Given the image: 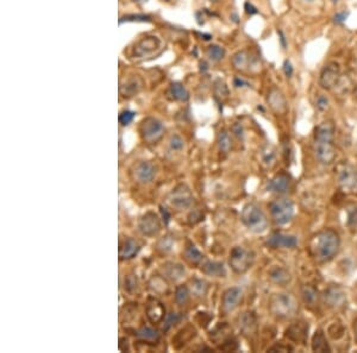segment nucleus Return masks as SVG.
I'll list each match as a JSON object with an SVG mask.
<instances>
[{
    "mask_svg": "<svg viewBox=\"0 0 357 353\" xmlns=\"http://www.w3.org/2000/svg\"><path fill=\"white\" fill-rule=\"evenodd\" d=\"M213 93H214V96H216L217 100H219V101H224L225 99L228 98L230 91H228L227 85L225 84L223 80L218 78V80L214 82V85H213Z\"/></svg>",
    "mask_w": 357,
    "mask_h": 353,
    "instance_id": "nucleus-39",
    "label": "nucleus"
},
{
    "mask_svg": "<svg viewBox=\"0 0 357 353\" xmlns=\"http://www.w3.org/2000/svg\"><path fill=\"white\" fill-rule=\"evenodd\" d=\"M168 202L173 208L177 210H184L189 208L194 202L191 189L186 184H178L168 195Z\"/></svg>",
    "mask_w": 357,
    "mask_h": 353,
    "instance_id": "nucleus-8",
    "label": "nucleus"
},
{
    "mask_svg": "<svg viewBox=\"0 0 357 353\" xmlns=\"http://www.w3.org/2000/svg\"><path fill=\"white\" fill-rule=\"evenodd\" d=\"M267 245L273 249H293L298 245V239L292 234L274 232L268 237Z\"/></svg>",
    "mask_w": 357,
    "mask_h": 353,
    "instance_id": "nucleus-17",
    "label": "nucleus"
},
{
    "mask_svg": "<svg viewBox=\"0 0 357 353\" xmlns=\"http://www.w3.org/2000/svg\"><path fill=\"white\" fill-rule=\"evenodd\" d=\"M145 314L151 323H160L166 317V308L163 303L155 297H150L145 307Z\"/></svg>",
    "mask_w": 357,
    "mask_h": 353,
    "instance_id": "nucleus-18",
    "label": "nucleus"
},
{
    "mask_svg": "<svg viewBox=\"0 0 357 353\" xmlns=\"http://www.w3.org/2000/svg\"><path fill=\"white\" fill-rule=\"evenodd\" d=\"M189 290H191V294H193L196 297H201V296H205L207 292V289H209V284L206 283L203 280H200V278H193L189 282Z\"/></svg>",
    "mask_w": 357,
    "mask_h": 353,
    "instance_id": "nucleus-34",
    "label": "nucleus"
},
{
    "mask_svg": "<svg viewBox=\"0 0 357 353\" xmlns=\"http://www.w3.org/2000/svg\"><path fill=\"white\" fill-rule=\"evenodd\" d=\"M169 145H170L171 149L175 150V151H180V150L184 149L185 141L180 137V135L174 134V135H171V137H170Z\"/></svg>",
    "mask_w": 357,
    "mask_h": 353,
    "instance_id": "nucleus-45",
    "label": "nucleus"
},
{
    "mask_svg": "<svg viewBox=\"0 0 357 353\" xmlns=\"http://www.w3.org/2000/svg\"><path fill=\"white\" fill-rule=\"evenodd\" d=\"M185 267L176 262H167L161 267V275L170 282H177L185 276Z\"/></svg>",
    "mask_w": 357,
    "mask_h": 353,
    "instance_id": "nucleus-21",
    "label": "nucleus"
},
{
    "mask_svg": "<svg viewBox=\"0 0 357 353\" xmlns=\"http://www.w3.org/2000/svg\"><path fill=\"white\" fill-rule=\"evenodd\" d=\"M255 262V253L243 246H234L230 251L228 264L236 274H244L252 266Z\"/></svg>",
    "mask_w": 357,
    "mask_h": 353,
    "instance_id": "nucleus-4",
    "label": "nucleus"
},
{
    "mask_svg": "<svg viewBox=\"0 0 357 353\" xmlns=\"http://www.w3.org/2000/svg\"><path fill=\"white\" fill-rule=\"evenodd\" d=\"M243 298V290L239 287H231L224 291L221 297V310L225 314L234 312Z\"/></svg>",
    "mask_w": 357,
    "mask_h": 353,
    "instance_id": "nucleus-15",
    "label": "nucleus"
},
{
    "mask_svg": "<svg viewBox=\"0 0 357 353\" xmlns=\"http://www.w3.org/2000/svg\"><path fill=\"white\" fill-rule=\"evenodd\" d=\"M309 333V324L306 321L299 320L291 323L286 330V338L294 342H305Z\"/></svg>",
    "mask_w": 357,
    "mask_h": 353,
    "instance_id": "nucleus-19",
    "label": "nucleus"
},
{
    "mask_svg": "<svg viewBox=\"0 0 357 353\" xmlns=\"http://www.w3.org/2000/svg\"><path fill=\"white\" fill-rule=\"evenodd\" d=\"M282 70L286 75V77L291 78L293 76V73H294V68H293V64L289 60H285L284 64H282Z\"/></svg>",
    "mask_w": 357,
    "mask_h": 353,
    "instance_id": "nucleus-49",
    "label": "nucleus"
},
{
    "mask_svg": "<svg viewBox=\"0 0 357 353\" xmlns=\"http://www.w3.org/2000/svg\"><path fill=\"white\" fill-rule=\"evenodd\" d=\"M218 148H219L220 153L226 156L232 149V141L230 133L226 130H221L218 134Z\"/></svg>",
    "mask_w": 357,
    "mask_h": 353,
    "instance_id": "nucleus-35",
    "label": "nucleus"
},
{
    "mask_svg": "<svg viewBox=\"0 0 357 353\" xmlns=\"http://www.w3.org/2000/svg\"><path fill=\"white\" fill-rule=\"evenodd\" d=\"M175 244V238L171 234H166L164 237L160 238L156 242V250L161 253H168L170 252L174 248Z\"/></svg>",
    "mask_w": 357,
    "mask_h": 353,
    "instance_id": "nucleus-37",
    "label": "nucleus"
},
{
    "mask_svg": "<svg viewBox=\"0 0 357 353\" xmlns=\"http://www.w3.org/2000/svg\"><path fill=\"white\" fill-rule=\"evenodd\" d=\"M256 63L257 60L249 51H246V50H239V51L235 52L231 57L232 66H234L235 69L241 71L251 69Z\"/></svg>",
    "mask_w": 357,
    "mask_h": 353,
    "instance_id": "nucleus-20",
    "label": "nucleus"
},
{
    "mask_svg": "<svg viewBox=\"0 0 357 353\" xmlns=\"http://www.w3.org/2000/svg\"><path fill=\"white\" fill-rule=\"evenodd\" d=\"M164 126L162 121L154 117H148L142 121L139 133L146 144H156L162 139L164 134Z\"/></svg>",
    "mask_w": 357,
    "mask_h": 353,
    "instance_id": "nucleus-7",
    "label": "nucleus"
},
{
    "mask_svg": "<svg viewBox=\"0 0 357 353\" xmlns=\"http://www.w3.org/2000/svg\"><path fill=\"white\" fill-rule=\"evenodd\" d=\"M161 212H162V215H163V218H164V219H166V223H168V221H169V214H168L167 213V210H166V208H163V207H161Z\"/></svg>",
    "mask_w": 357,
    "mask_h": 353,
    "instance_id": "nucleus-55",
    "label": "nucleus"
},
{
    "mask_svg": "<svg viewBox=\"0 0 357 353\" xmlns=\"http://www.w3.org/2000/svg\"><path fill=\"white\" fill-rule=\"evenodd\" d=\"M169 93L175 100H178V101H187L189 99L188 91L186 89L184 85L180 84V82H174V84H171L169 87Z\"/></svg>",
    "mask_w": 357,
    "mask_h": 353,
    "instance_id": "nucleus-36",
    "label": "nucleus"
},
{
    "mask_svg": "<svg viewBox=\"0 0 357 353\" xmlns=\"http://www.w3.org/2000/svg\"><path fill=\"white\" fill-rule=\"evenodd\" d=\"M225 53H226L225 49L221 48L220 45H217V44H212V45L207 46V49H206L207 59H209L210 61H212V62H219V61H221L225 57Z\"/></svg>",
    "mask_w": 357,
    "mask_h": 353,
    "instance_id": "nucleus-38",
    "label": "nucleus"
},
{
    "mask_svg": "<svg viewBox=\"0 0 357 353\" xmlns=\"http://www.w3.org/2000/svg\"><path fill=\"white\" fill-rule=\"evenodd\" d=\"M270 218L276 225H285L294 215V202L288 198H278L269 203Z\"/></svg>",
    "mask_w": 357,
    "mask_h": 353,
    "instance_id": "nucleus-5",
    "label": "nucleus"
},
{
    "mask_svg": "<svg viewBox=\"0 0 357 353\" xmlns=\"http://www.w3.org/2000/svg\"><path fill=\"white\" fill-rule=\"evenodd\" d=\"M184 258L186 259V262H188L192 265H200L203 262V255L200 252V250L196 248L194 244L192 242H188L187 246H186L184 252Z\"/></svg>",
    "mask_w": 357,
    "mask_h": 353,
    "instance_id": "nucleus-31",
    "label": "nucleus"
},
{
    "mask_svg": "<svg viewBox=\"0 0 357 353\" xmlns=\"http://www.w3.org/2000/svg\"><path fill=\"white\" fill-rule=\"evenodd\" d=\"M311 346H312L313 352H331L330 344H328L326 335H325L323 330L316 331V333L312 337Z\"/></svg>",
    "mask_w": 357,
    "mask_h": 353,
    "instance_id": "nucleus-30",
    "label": "nucleus"
},
{
    "mask_svg": "<svg viewBox=\"0 0 357 353\" xmlns=\"http://www.w3.org/2000/svg\"><path fill=\"white\" fill-rule=\"evenodd\" d=\"M339 249H341V238L332 228H324L314 233L309 244L311 257L320 264L334 259L339 252Z\"/></svg>",
    "mask_w": 357,
    "mask_h": 353,
    "instance_id": "nucleus-1",
    "label": "nucleus"
},
{
    "mask_svg": "<svg viewBox=\"0 0 357 353\" xmlns=\"http://www.w3.org/2000/svg\"><path fill=\"white\" fill-rule=\"evenodd\" d=\"M268 276H269V280L273 282L274 284L280 285V287H285V285L291 283L292 281L291 273L282 266L273 267V269L269 271V274H268Z\"/></svg>",
    "mask_w": 357,
    "mask_h": 353,
    "instance_id": "nucleus-27",
    "label": "nucleus"
},
{
    "mask_svg": "<svg viewBox=\"0 0 357 353\" xmlns=\"http://www.w3.org/2000/svg\"><path fill=\"white\" fill-rule=\"evenodd\" d=\"M341 80V69L337 62H328L323 67L319 75V85L321 88L331 91Z\"/></svg>",
    "mask_w": 357,
    "mask_h": 353,
    "instance_id": "nucleus-10",
    "label": "nucleus"
},
{
    "mask_svg": "<svg viewBox=\"0 0 357 353\" xmlns=\"http://www.w3.org/2000/svg\"><path fill=\"white\" fill-rule=\"evenodd\" d=\"M135 114L136 113L132 112V111H129V110L123 111V112H120L119 114V123L123 125V126H126V125H129L132 120H134Z\"/></svg>",
    "mask_w": 357,
    "mask_h": 353,
    "instance_id": "nucleus-46",
    "label": "nucleus"
},
{
    "mask_svg": "<svg viewBox=\"0 0 357 353\" xmlns=\"http://www.w3.org/2000/svg\"><path fill=\"white\" fill-rule=\"evenodd\" d=\"M349 11H341V12H337L334 16V18H332V20H334V23L335 24H337V25H341L344 23V21L348 19V17H349Z\"/></svg>",
    "mask_w": 357,
    "mask_h": 353,
    "instance_id": "nucleus-48",
    "label": "nucleus"
},
{
    "mask_svg": "<svg viewBox=\"0 0 357 353\" xmlns=\"http://www.w3.org/2000/svg\"><path fill=\"white\" fill-rule=\"evenodd\" d=\"M238 328L244 335H251L256 333L257 317L253 312H244L238 317Z\"/></svg>",
    "mask_w": 357,
    "mask_h": 353,
    "instance_id": "nucleus-22",
    "label": "nucleus"
},
{
    "mask_svg": "<svg viewBox=\"0 0 357 353\" xmlns=\"http://www.w3.org/2000/svg\"><path fill=\"white\" fill-rule=\"evenodd\" d=\"M136 337L145 342H155V341H159L160 334L159 332L154 330V328L144 326L136 331Z\"/></svg>",
    "mask_w": 357,
    "mask_h": 353,
    "instance_id": "nucleus-33",
    "label": "nucleus"
},
{
    "mask_svg": "<svg viewBox=\"0 0 357 353\" xmlns=\"http://www.w3.org/2000/svg\"><path fill=\"white\" fill-rule=\"evenodd\" d=\"M132 178L139 184L151 183L156 176V169L150 162L141 160V162L134 164L131 169Z\"/></svg>",
    "mask_w": 357,
    "mask_h": 353,
    "instance_id": "nucleus-11",
    "label": "nucleus"
},
{
    "mask_svg": "<svg viewBox=\"0 0 357 353\" xmlns=\"http://www.w3.org/2000/svg\"><path fill=\"white\" fill-rule=\"evenodd\" d=\"M277 34H278V36H280V41H281V45H282V48H286V45H287V44H286V36H285V34H284V31H282V30H278L277 31Z\"/></svg>",
    "mask_w": 357,
    "mask_h": 353,
    "instance_id": "nucleus-54",
    "label": "nucleus"
},
{
    "mask_svg": "<svg viewBox=\"0 0 357 353\" xmlns=\"http://www.w3.org/2000/svg\"><path fill=\"white\" fill-rule=\"evenodd\" d=\"M336 181L342 191L346 193L357 189V169L349 162H341L336 168Z\"/></svg>",
    "mask_w": 357,
    "mask_h": 353,
    "instance_id": "nucleus-6",
    "label": "nucleus"
},
{
    "mask_svg": "<svg viewBox=\"0 0 357 353\" xmlns=\"http://www.w3.org/2000/svg\"><path fill=\"white\" fill-rule=\"evenodd\" d=\"M201 271L207 276L212 277H224L226 275L224 264L221 262H216V260H207V262L202 263Z\"/></svg>",
    "mask_w": 357,
    "mask_h": 353,
    "instance_id": "nucleus-29",
    "label": "nucleus"
},
{
    "mask_svg": "<svg viewBox=\"0 0 357 353\" xmlns=\"http://www.w3.org/2000/svg\"><path fill=\"white\" fill-rule=\"evenodd\" d=\"M313 153L316 159L321 164L328 166V164L334 163L336 159V149L334 142L314 141Z\"/></svg>",
    "mask_w": 357,
    "mask_h": 353,
    "instance_id": "nucleus-12",
    "label": "nucleus"
},
{
    "mask_svg": "<svg viewBox=\"0 0 357 353\" xmlns=\"http://www.w3.org/2000/svg\"><path fill=\"white\" fill-rule=\"evenodd\" d=\"M124 289L125 291H128L129 294H132L138 289V280L136 277V275L130 274L125 277L124 280Z\"/></svg>",
    "mask_w": 357,
    "mask_h": 353,
    "instance_id": "nucleus-41",
    "label": "nucleus"
},
{
    "mask_svg": "<svg viewBox=\"0 0 357 353\" xmlns=\"http://www.w3.org/2000/svg\"><path fill=\"white\" fill-rule=\"evenodd\" d=\"M355 333H356V337H357V320H356V322H355Z\"/></svg>",
    "mask_w": 357,
    "mask_h": 353,
    "instance_id": "nucleus-57",
    "label": "nucleus"
},
{
    "mask_svg": "<svg viewBox=\"0 0 357 353\" xmlns=\"http://www.w3.org/2000/svg\"><path fill=\"white\" fill-rule=\"evenodd\" d=\"M269 351H280V352H291L293 351L292 347H289V346H282V345H276L274 346V347L269 348Z\"/></svg>",
    "mask_w": 357,
    "mask_h": 353,
    "instance_id": "nucleus-52",
    "label": "nucleus"
},
{
    "mask_svg": "<svg viewBox=\"0 0 357 353\" xmlns=\"http://www.w3.org/2000/svg\"><path fill=\"white\" fill-rule=\"evenodd\" d=\"M149 288L155 292V294H167L169 290V285L167 283V280L163 276H154L149 281Z\"/></svg>",
    "mask_w": 357,
    "mask_h": 353,
    "instance_id": "nucleus-32",
    "label": "nucleus"
},
{
    "mask_svg": "<svg viewBox=\"0 0 357 353\" xmlns=\"http://www.w3.org/2000/svg\"><path fill=\"white\" fill-rule=\"evenodd\" d=\"M353 96L357 99V85L355 86V88H353Z\"/></svg>",
    "mask_w": 357,
    "mask_h": 353,
    "instance_id": "nucleus-56",
    "label": "nucleus"
},
{
    "mask_svg": "<svg viewBox=\"0 0 357 353\" xmlns=\"http://www.w3.org/2000/svg\"><path fill=\"white\" fill-rule=\"evenodd\" d=\"M124 21H142V23H145V21H151V18L149 16H145V14H129V16L121 17L119 19V24H123Z\"/></svg>",
    "mask_w": 357,
    "mask_h": 353,
    "instance_id": "nucleus-43",
    "label": "nucleus"
},
{
    "mask_svg": "<svg viewBox=\"0 0 357 353\" xmlns=\"http://www.w3.org/2000/svg\"><path fill=\"white\" fill-rule=\"evenodd\" d=\"M289 187H291V177L286 173L276 174L268 183V189L277 194H284L288 191Z\"/></svg>",
    "mask_w": 357,
    "mask_h": 353,
    "instance_id": "nucleus-24",
    "label": "nucleus"
},
{
    "mask_svg": "<svg viewBox=\"0 0 357 353\" xmlns=\"http://www.w3.org/2000/svg\"><path fill=\"white\" fill-rule=\"evenodd\" d=\"M335 132V124L331 120L323 121L314 128V141L334 142Z\"/></svg>",
    "mask_w": 357,
    "mask_h": 353,
    "instance_id": "nucleus-23",
    "label": "nucleus"
},
{
    "mask_svg": "<svg viewBox=\"0 0 357 353\" xmlns=\"http://www.w3.org/2000/svg\"><path fill=\"white\" fill-rule=\"evenodd\" d=\"M138 230L144 237H155L161 231V220L157 214L148 212L138 221Z\"/></svg>",
    "mask_w": 357,
    "mask_h": 353,
    "instance_id": "nucleus-13",
    "label": "nucleus"
},
{
    "mask_svg": "<svg viewBox=\"0 0 357 353\" xmlns=\"http://www.w3.org/2000/svg\"><path fill=\"white\" fill-rule=\"evenodd\" d=\"M316 107L318 111L324 112V111L328 110V107H330V100H328L327 96H325L323 94L318 95L316 99Z\"/></svg>",
    "mask_w": 357,
    "mask_h": 353,
    "instance_id": "nucleus-44",
    "label": "nucleus"
},
{
    "mask_svg": "<svg viewBox=\"0 0 357 353\" xmlns=\"http://www.w3.org/2000/svg\"><path fill=\"white\" fill-rule=\"evenodd\" d=\"M355 296H356V300H357V288H356V291H355Z\"/></svg>",
    "mask_w": 357,
    "mask_h": 353,
    "instance_id": "nucleus-58",
    "label": "nucleus"
},
{
    "mask_svg": "<svg viewBox=\"0 0 357 353\" xmlns=\"http://www.w3.org/2000/svg\"><path fill=\"white\" fill-rule=\"evenodd\" d=\"M301 296H302L303 303H305L306 307H309L310 309H316L317 307L319 306L320 294L314 285L312 284L303 285L301 289Z\"/></svg>",
    "mask_w": 357,
    "mask_h": 353,
    "instance_id": "nucleus-26",
    "label": "nucleus"
},
{
    "mask_svg": "<svg viewBox=\"0 0 357 353\" xmlns=\"http://www.w3.org/2000/svg\"><path fill=\"white\" fill-rule=\"evenodd\" d=\"M141 250V245L137 240L132 238H126L119 245V258L120 260H129L137 256Z\"/></svg>",
    "mask_w": 357,
    "mask_h": 353,
    "instance_id": "nucleus-25",
    "label": "nucleus"
},
{
    "mask_svg": "<svg viewBox=\"0 0 357 353\" xmlns=\"http://www.w3.org/2000/svg\"><path fill=\"white\" fill-rule=\"evenodd\" d=\"M143 87V82L139 77H131L120 85L119 92L124 98H131L139 93Z\"/></svg>",
    "mask_w": 357,
    "mask_h": 353,
    "instance_id": "nucleus-28",
    "label": "nucleus"
},
{
    "mask_svg": "<svg viewBox=\"0 0 357 353\" xmlns=\"http://www.w3.org/2000/svg\"><path fill=\"white\" fill-rule=\"evenodd\" d=\"M307 2H313V0H307Z\"/></svg>",
    "mask_w": 357,
    "mask_h": 353,
    "instance_id": "nucleus-60",
    "label": "nucleus"
},
{
    "mask_svg": "<svg viewBox=\"0 0 357 353\" xmlns=\"http://www.w3.org/2000/svg\"><path fill=\"white\" fill-rule=\"evenodd\" d=\"M161 42L160 39L155 37V36H146V37L142 38L134 48V55L136 57H146L152 55L157 49H160Z\"/></svg>",
    "mask_w": 357,
    "mask_h": 353,
    "instance_id": "nucleus-16",
    "label": "nucleus"
},
{
    "mask_svg": "<svg viewBox=\"0 0 357 353\" xmlns=\"http://www.w3.org/2000/svg\"><path fill=\"white\" fill-rule=\"evenodd\" d=\"M241 220L244 226L253 233H261L268 227V219L263 210L256 203L249 202L243 207Z\"/></svg>",
    "mask_w": 357,
    "mask_h": 353,
    "instance_id": "nucleus-3",
    "label": "nucleus"
},
{
    "mask_svg": "<svg viewBox=\"0 0 357 353\" xmlns=\"http://www.w3.org/2000/svg\"><path fill=\"white\" fill-rule=\"evenodd\" d=\"M231 131L234 132V133L237 135V137H243V126L239 123L234 124V126H232Z\"/></svg>",
    "mask_w": 357,
    "mask_h": 353,
    "instance_id": "nucleus-51",
    "label": "nucleus"
},
{
    "mask_svg": "<svg viewBox=\"0 0 357 353\" xmlns=\"http://www.w3.org/2000/svg\"><path fill=\"white\" fill-rule=\"evenodd\" d=\"M244 10H245V13H246V14H249V16H253V14H257V13H259V10H257L256 7L253 6L252 4L250 3V2H245V4H244Z\"/></svg>",
    "mask_w": 357,
    "mask_h": 353,
    "instance_id": "nucleus-50",
    "label": "nucleus"
},
{
    "mask_svg": "<svg viewBox=\"0 0 357 353\" xmlns=\"http://www.w3.org/2000/svg\"><path fill=\"white\" fill-rule=\"evenodd\" d=\"M323 300L328 308L343 309L346 306V291L339 284H331L325 289Z\"/></svg>",
    "mask_w": 357,
    "mask_h": 353,
    "instance_id": "nucleus-9",
    "label": "nucleus"
},
{
    "mask_svg": "<svg viewBox=\"0 0 357 353\" xmlns=\"http://www.w3.org/2000/svg\"><path fill=\"white\" fill-rule=\"evenodd\" d=\"M234 85L236 86V87H244V86H249L248 82L244 81L241 77H236L234 80Z\"/></svg>",
    "mask_w": 357,
    "mask_h": 353,
    "instance_id": "nucleus-53",
    "label": "nucleus"
},
{
    "mask_svg": "<svg viewBox=\"0 0 357 353\" xmlns=\"http://www.w3.org/2000/svg\"><path fill=\"white\" fill-rule=\"evenodd\" d=\"M267 103L269 105L271 111L277 116H284L288 111L287 99L281 89L276 87L270 88V91L267 94Z\"/></svg>",
    "mask_w": 357,
    "mask_h": 353,
    "instance_id": "nucleus-14",
    "label": "nucleus"
},
{
    "mask_svg": "<svg viewBox=\"0 0 357 353\" xmlns=\"http://www.w3.org/2000/svg\"><path fill=\"white\" fill-rule=\"evenodd\" d=\"M189 296H191V290H189L187 285H178L175 289V301H176L177 305H186L188 302Z\"/></svg>",
    "mask_w": 357,
    "mask_h": 353,
    "instance_id": "nucleus-40",
    "label": "nucleus"
},
{
    "mask_svg": "<svg viewBox=\"0 0 357 353\" xmlns=\"http://www.w3.org/2000/svg\"><path fill=\"white\" fill-rule=\"evenodd\" d=\"M338 2V0H332V3H337Z\"/></svg>",
    "mask_w": 357,
    "mask_h": 353,
    "instance_id": "nucleus-59",
    "label": "nucleus"
},
{
    "mask_svg": "<svg viewBox=\"0 0 357 353\" xmlns=\"http://www.w3.org/2000/svg\"><path fill=\"white\" fill-rule=\"evenodd\" d=\"M261 156H262V162L269 166L275 160L276 153H275L274 150H263V152H261Z\"/></svg>",
    "mask_w": 357,
    "mask_h": 353,
    "instance_id": "nucleus-47",
    "label": "nucleus"
},
{
    "mask_svg": "<svg viewBox=\"0 0 357 353\" xmlns=\"http://www.w3.org/2000/svg\"><path fill=\"white\" fill-rule=\"evenodd\" d=\"M182 316L178 313H170L166 315L164 317V324H163V331L169 330L170 327L175 326V324L178 323L181 321Z\"/></svg>",
    "mask_w": 357,
    "mask_h": 353,
    "instance_id": "nucleus-42",
    "label": "nucleus"
},
{
    "mask_svg": "<svg viewBox=\"0 0 357 353\" xmlns=\"http://www.w3.org/2000/svg\"><path fill=\"white\" fill-rule=\"evenodd\" d=\"M269 310L277 320H292L299 313V302L291 292H277L269 298Z\"/></svg>",
    "mask_w": 357,
    "mask_h": 353,
    "instance_id": "nucleus-2",
    "label": "nucleus"
}]
</instances>
